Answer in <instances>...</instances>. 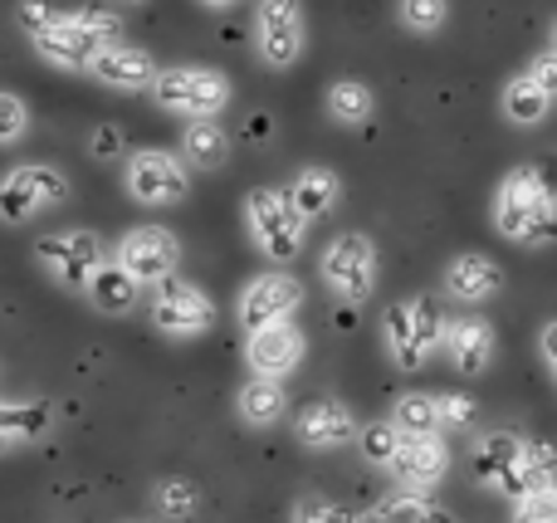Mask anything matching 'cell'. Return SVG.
<instances>
[{
    "instance_id": "obj_1",
    "label": "cell",
    "mask_w": 557,
    "mask_h": 523,
    "mask_svg": "<svg viewBox=\"0 0 557 523\" xmlns=\"http://www.w3.org/2000/svg\"><path fill=\"white\" fill-rule=\"evenodd\" d=\"M494 225L519 245H548L557 240V201L533 166L504 176L499 201H494Z\"/></svg>"
},
{
    "instance_id": "obj_2",
    "label": "cell",
    "mask_w": 557,
    "mask_h": 523,
    "mask_svg": "<svg viewBox=\"0 0 557 523\" xmlns=\"http://www.w3.org/2000/svg\"><path fill=\"white\" fill-rule=\"evenodd\" d=\"M117 39H123L117 15H103V10H78V15H59L45 35H35V49L49 59V64L94 69V59L103 54V49H113Z\"/></svg>"
},
{
    "instance_id": "obj_3",
    "label": "cell",
    "mask_w": 557,
    "mask_h": 523,
    "mask_svg": "<svg viewBox=\"0 0 557 523\" xmlns=\"http://www.w3.org/2000/svg\"><path fill=\"white\" fill-rule=\"evenodd\" d=\"M445 328L450 323L441 319L435 299H401L386 309V323H382V338H386V352L396 358V368H421L431 362L435 348H445Z\"/></svg>"
},
{
    "instance_id": "obj_4",
    "label": "cell",
    "mask_w": 557,
    "mask_h": 523,
    "mask_svg": "<svg viewBox=\"0 0 557 523\" xmlns=\"http://www.w3.org/2000/svg\"><path fill=\"white\" fill-rule=\"evenodd\" d=\"M152 94L166 113H191V117H211L231 103V84L221 74H211V69H162Z\"/></svg>"
},
{
    "instance_id": "obj_5",
    "label": "cell",
    "mask_w": 557,
    "mask_h": 523,
    "mask_svg": "<svg viewBox=\"0 0 557 523\" xmlns=\"http://www.w3.org/2000/svg\"><path fill=\"white\" fill-rule=\"evenodd\" d=\"M323 279L343 303H362L376 289V250L367 235H337L323 254Z\"/></svg>"
},
{
    "instance_id": "obj_6",
    "label": "cell",
    "mask_w": 557,
    "mask_h": 523,
    "mask_svg": "<svg viewBox=\"0 0 557 523\" xmlns=\"http://www.w3.org/2000/svg\"><path fill=\"white\" fill-rule=\"evenodd\" d=\"M250 235L255 245H260L270 260H294L298 250H304V221H298V211L284 201V191H250Z\"/></svg>"
},
{
    "instance_id": "obj_7",
    "label": "cell",
    "mask_w": 557,
    "mask_h": 523,
    "mask_svg": "<svg viewBox=\"0 0 557 523\" xmlns=\"http://www.w3.org/2000/svg\"><path fill=\"white\" fill-rule=\"evenodd\" d=\"M64 196H69L64 172H54V166H45V162L15 166V172L0 182V221L20 225V221H29L35 211H45V206L64 201Z\"/></svg>"
},
{
    "instance_id": "obj_8",
    "label": "cell",
    "mask_w": 557,
    "mask_h": 523,
    "mask_svg": "<svg viewBox=\"0 0 557 523\" xmlns=\"http://www.w3.org/2000/svg\"><path fill=\"white\" fill-rule=\"evenodd\" d=\"M176 260H182V245L166 225H137L117 240V270H127L137 284H162L172 279Z\"/></svg>"
},
{
    "instance_id": "obj_9",
    "label": "cell",
    "mask_w": 557,
    "mask_h": 523,
    "mask_svg": "<svg viewBox=\"0 0 557 523\" xmlns=\"http://www.w3.org/2000/svg\"><path fill=\"white\" fill-rule=\"evenodd\" d=\"M35 260L54 274L64 289H88L94 274L103 270V245L94 240L88 231H74V235H45L35 240Z\"/></svg>"
},
{
    "instance_id": "obj_10",
    "label": "cell",
    "mask_w": 557,
    "mask_h": 523,
    "mask_svg": "<svg viewBox=\"0 0 557 523\" xmlns=\"http://www.w3.org/2000/svg\"><path fill=\"white\" fill-rule=\"evenodd\" d=\"M152 323L172 338H196L215 323V303L196 289L191 279H162L152 299Z\"/></svg>"
},
{
    "instance_id": "obj_11",
    "label": "cell",
    "mask_w": 557,
    "mask_h": 523,
    "mask_svg": "<svg viewBox=\"0 0 557 523\" xmlns=\"http://www.w3.org/2000/svg\"><path fill=\"white\" fill-rule=\"evenodd\" d=\"M255 39H260V59L270 69L298 64V54H304V10H298V0H260Z\"/></svg>"
},
{
    "instance_id": "obj_12",
    "label": "cell",
    "mask_w": 557,
    "mask_h": 523,
    "mask_svg": "<svg viewBox=\"0 0 557 523\" xmlns=\"http://www.w3.org/2000/svg\"><path fill=\"white\" fill-rule=\"evenodd\" d=\"M298 303H304L298 279H288V274H260L240 294V323H245V333H260L270 323H288L298 313Z\"/></svg>"
},
{
    "instance_id": "obj_13",
    "label": "cell",
    "mask_w": 557,
    "mask_h": 523,
    "mask_svg": "<svg viewBox=\"0 0 557 523\" xmlns=\"http://www.w3.org/2000/svg\"><path fill=\"white\" fill-rule=\"evenodd\" d=\"M304 352H308V343L294 323H270V328L250 333V343H245V358H250L255 377H270V382L288 377L304 362Z\"/></svg>"
},
{
    "instance_id": "obj_14",
    "label": "cell",
    "mask_w": 557,
    "mask_h": 523,
    "mask_svg": "<svg viewBox=\"0 0 557 523\" xmlns=\"http://www.w3.org/2000/svg\"><path fill=\"white\" fill-rule=\"evenodd\" d=\"M127 191L147 206H166L186 196V172L172 152H137L127 162Z\"/></svg>"
},
{
    "instance_id": "obj_15",
    "label": "cell",
    "mask_w": 557,
    "mask_h": 523,
    "mask_svg": "<svg viewBox=\"0 0 557 523\" xmlns=\"http://www.w3.org/2000/svg\"><path fill=\"white\" fill-rule=\"evenodd\" d=\"M445 465H450V456H445L441 436H406L401 450H396V460H392L396 480L411 489H431L435 480L445 475Z\"/></svg>"
},
{
    "instance_id": "obj_16",
    "label": "cell",
    "mask_w": 557,
    "mask_h": 523,
    "mask_svg": "<svg viewBox=\"0 0 557 523\" xmlns=\"http://www.w3.org/2000/svg\"><path fill=\"white\" fill-rule=\"evenodd\" d=\"M294 436H298V446H308V450H333V446H343V440H352L357 426H352V416H347V407H337V401H313V407L298 411Z\"/></svg>"
},
{
    "instance_id": "obj_17",
    "label": "cell",
    "mask_w": 557,
    "mask_h": 523,
    "mask_svg": "<svg viewBox=\"0 0 557 523\" xmlns=\"http://www.w3.org/2000/svg\"><path fill=\"white\" fill-rule=\"evenodd\" d=\"M445 352H450L455 372L480 377L494 362V328L484 319H455L450 328H445Z\"/></svg>"
},
{
    "instance_id": "obj_18",
    "label": "cell",
    "mask_w": 557,
    "mask_h": 523,
    "mask_svg": "<svg viewBox=\"0 0 557 523\" xmlns=\"http://www.w3.org/2000/svg\"><path fill=\"white\" fill-rule=\"evenodd\" d=\"M94 78L108 88H123V94H133V88H152L157 84V64L147 49H133V45H113L103 49V54L94 59Z\"/></svg>"
},
{
    "instance_id": "obj_19",
    "label": "cell",
    "mask_w": 557,
    "mask_h": 523,
    "mask_svg": "<svg viewBox=\"0 0 557 523\" xmlns=\"http://www.w3.org/2000/svg\"><path fill=\"white\" fill-rule=\"evenodd\" d=\"M499 284H504V274H499V264H494L490 254H455L450 270H445V289H450L455 299H465V303L494 299Z\"/></svg>"
},
{
    "instance_id": "obj_20",
    "label": "cell",
    "mask_w": 557,
    "mask_h": 523,
    "mask_svg": "<svg viewBox=\"0 0 557 523\" xmlns=\"http://www.w3.org/2000/svg\"><path fill=\"white\" fill-rule=\"evenodd\" d=\"M284 201L294 206L304 225L318 221V215H327V211H333V201H337V176L323 172V166H308V172H298L294 182H288Z\"/></svg>"
},
{
    "instance_id": "obj_21",
    "label": "cell",
    "mask_w": 557,
    "mask_h": 523,
    "mask_svg": "<svg viewBox=\"0 0 557 523\" xmlns=\"http://www.w3.org/2000/svg\"><path fill=\"white\" fill-rule=\"evenodd\" d=\"M49 431V407L45 401H0V456L25 440H39Z\"/></svg>"
},
{
    "instance_id": "obj_22",
    "label": "cell",
    "mask_w": 557,
    "mask_h": 523,
    "mask_svg": "<svg viewBox=\"0 0 557 523\" xmlns=\"http://www.w3.org/2000/svg\"><path fill=\"white\" fill-rule=\"evenodd\" d=\"M523 450H529V440H519L513 431H490V436H480V446H474V475H480L484 485H494Z\"/></svg>"
},
{
    "instance_id": "obj_23",
    "label": "cell",
    "mask_w": 557,
    "mask_h": 523,
    "mask_svg": "<svg viewBox=\"0 0 557 523\" xmlns=\"http://www.w3.org/2000/svg\"><path fill=\"white\" fill-rule=\"evenodd\" d=\"M88 299H94L98 313H133L137 279L127 270H117V264H103V270L94 274V284H88Z\"/></svg>"
},
{
    "instance_id": "obj_24",
    "label": "cell",
    "mask_w": 557,
    "mask_h": 523,
    "mask_svg": "<svg viewBox=\"0 0 557 523\" xmlns=\"http://www.w3.org/2000/svg\"><path fill=\"white\" fill-rule=\"evenodd\" d=\"M392 426L401 436H435L441 431V401H435V391H406V397H396Z\"/></svg>"
},
{
    "instance_id": "obj_25",
    "label": "cell",
    "mask_w": 557,
    "mask_h": 523,
    "mask_svg": "<svg viewBox=\"0 0 557 523\" xmlns=\"http://www.w3.org/2000/svg\"><path fill=\"white\" fill-rule=\"evenodd\" d=\"M284 387L278 382H270V377H250L240 387V416L250 421V426H274L278 416H284Z\"/></svg>"
},
{
    "instance_id": "obj_26",
    "label": "cell",
    "mask_w": 557,
    "mask_h": 523,
    "mask_svg": "<svg viewBox=\"0 0 557 523\" xmlns=\"http://www.w3.org/2000/svg\"><path fill=\"white\" fill-rule=\"evenodd\" d=\"M182 147H186V162L196 166H225V157H231V137H225L221 123H191Z\"/></svg>"
},
{
    "instance_id": "obj_27",
    "label": "cell",
    "mask_w": 557,
    "mask_h": 523,
    "mask_svg": "<svg viewBox=\"0 0 557 523\" xmlns=\"http://www.w3.org/2000/svg\"><path fill=\"white\" fill-rule=\"evenodd\" d=\"M372 108H376L372 88L357 84V78H337L333 94H327V113H333L337 123H347V127L367 123V117H372Z\"/></svg>"
},
{
    "instance_id": "obj_28",
    "label": "cell",
    "mask_w": 557,
    "mask_h": 523,
    "mask_svg": "<svg viewBox=\"0 0 557 523\" xmlns=\"http://www.w3.org/2000/svg\"><path fill=\"white\" fill-rule=\"evenodd\" d=\"M548 103H553V98L543 94V88L533 84L529 74H523V78H513V84L504 88V113H509V123H519V127L543 123V113H548Z\"/></svg>"
},
{
    "instance_id": "obj_29",
    "label": "cell",
    "mask_w": 557,
    "mask_h": 523,
    "mask_svg": "<svg viewBox=\"0 0 557 523\" xmlns=\"http://www.w3.org/2000/svg\"><path fill=\"white\" fill-rule=\"evenodd\" d=\"M401 431L392 426V421H372V426L357 431V446H362V460L367 465H392L396 450H401Z\"/></svg>"
},
{
    "instance_id": "obj_30",
    "label": "cell",
    "mask_w": 557,
    "mask_h": 523,
    "mask_svg": "<svg viewBox=\"0 0 557 523\" xmlns=\"http://www.w3.org/2000/svg\"><path fill=\"white\" fill-rule=\"evenodd\" d=\"M157 509L176 523L191 519L196 514V485L191 480H162V485H157Z\"/></svg>"
},
{
    "instance_id": "obj_31",
    "label": "cell",
    "mask_w": 557,
    "mask_h": 523,
    "mask_svg": "<svg viewBox=\"0 0 557 523\" xmlns=\"http://www.w3.org/2000/svg\"><path fill=\"white\" fill-rule=\"evenodd\" d=\"M445 15H450V5H445V0H401V20H406V29H416V35L441 29Z\"/></svg>"
},
{
    "instance_id": "obj_32",
    "label": "cell",
    "mask_w": 557,
    "mask_h": 523,
    "mask_svg": "<svg viewBox=\"0 0 557 523\" xmlns=\"http://www.w3.org/2000/svg\"><path fill=\"white\" fill-rule=\"evenodd\" d=\"M513 523H557V485H543L539 495L519 499V514Z\"/></svg>"
},
{
    "instance_id": "obj_33",
    "label": "cell",
    "mask_w": 557,
    "mask_h": 523,
    "mask_svg": "<svg viewBox=\"0 0 557 523\" xmlns=\"http://www.w3.org/2000/svg\"><path fill=\"white\" fill-rule=\"evenodd\" d=\"M25 127H29L25 103H20L15 94H0V142H15V137H25Z\"/></svg>"
},
{
    "instance_id": "obj_34",
    "label": "cell",
    "mask_w": 557,
    "mask_h": 523,
    "mask_svg": "<svg viewBox=\"0 0 557 523\" xmlns=\"http://www.w3.org/2000/svg\"><path fill=\"white\" fill-rule=\"evenodd\" d=\"M59 20V10L49 5V0H25V5H20V25H25V35L35 39V35H45L49 25H54Z\"/></svg>"
},
{
    "instance_id": "obj_35",
    "label": "cell",
    "mask_w": 557,
    "mask_h": 523,
    "mask_svg": "<svg viewBox=\"0 0 557 523\" xmlns=\"http://www.w3.org/2000/svg\"><path fill=\"white\" fill-rule=\"evenodd\" d=\"M294 523H352L337 505H327V499H308V505H298V519Z\"/></svg>"
},
{
    "instance_id": "obj_36",
    "label": "cell",
    "mask_w": 557,
    "mask_h": 523,
    "mask_svg": "<svg viewBox=\"0 0 557 523\" xmlns=\"http://www.w3.org/2000/svg\"><path fill=\"white\" fill-rule=\"evenodd\" d=\"M435 401H441V426H470L474 421L470 397H435Z\"/></svg>"
},
{
    "instance_id": "obj_37",
    "label": "cell",
    "mask_w": 557,
    "mask_h": 523,
    "mask_svg": "<svg viewBox=\"0 0 557 523\" xmlns=\"http://www.w3.org/2000/svg\"><path fill=\"white\" fill-rule=\"evenodd\" d=\"M529 78H533V84H539L548 98H557V54L533 59V64H529Z\"/></svg>"
},
{
    "instance_id": "obj_38",
    "label": "cell",
    "mask_w": 557,
    "mask_h": 523,
    "mask_svg": "<svg viewBox=\"0 0 557 523\" xmlns=\"http://www.w3.org/2000/svg\"><path fill=\"white\" fill-rule=\"evenodd\" d=\"M94 152L98 157H117L123 152V137H117L113 127H103V133H94Z\"/></svg>"
},
{
    "instance_id": "obj_39",
    "label": "cell",
    "mask_w": 557,
    "mask_h": 523,
    "mask_svg": "<svg viewBox=\"0 0 557 523\" xmlns=\"http://www.w3.org/2000/svg\"><path fill=\"white\" fill-rule=\"evenodd\" d=\"M539 348H543V358H548V368L557 372V319H553L548 328L539 333Z\"/></svg>"
},
{
    "instance_id": "obj_40",
    "label": "cell",
    "mask_w": 557,
    "mask_h": 523,
    "mask_svg": "<svg viewBox=\"0 0 557 523\" xmlns=\"http://www.w3.org/2000/svg\"><path fill=\"white\" fill-rule=\"evenodd\" d=\"M206 5H215V10H231V5H235V0H206Z\"/></svg>"
},
{
    "instance_id": "obj_41",
    "label": "cell",
    "mask_w": 557,
    "mask_h": 523,
    "mask_svg": "<svg viewBox=\"0 0 557 523\" xmlns=\"http://www.w3.org/2000/svg\"><path fill=\"white\" fill-rule=\"evenodd\" d=\"M553 45H557V25H553ZM553 54H557V49H553Z\"/></svg>"
},
{
    "instance_id": "obj_42",
    "label": "cell",
    "mask_w": 557,
    "mask_h": 523,
    "mask_svg": "<svg viewBox=\"0 0 557 523\" xmlns=\"http://www.w3.org/2000/svg\"><path fill=\"white\" fill-rule=\"evenodd\" d=\"M133 523H143V519H133Z\"/></svg>"
}]
</instances>
